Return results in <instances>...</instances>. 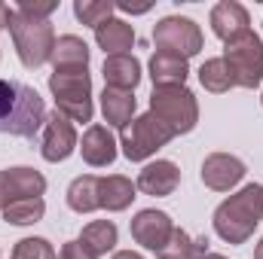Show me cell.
<instances>
[{
    "instance_id": "cell-4",
    "label": "cell",
    "mask_w": 263,
    "mask_h": 259,
    "mask_svg": "<svg viewBox=\"0 0 263 259\" xmlns=\"http://www.w3.org/2000/svg\"><path fill=\"white\" fill-rule=\"evenodd\" d=\"M9 34H12V43H15V52H18V61L25 67H43L52 58V49H55V31L49 21H37V18H25L12 9L9 15Z\"/></svg>"
},
{
    "instance_id": "cell-31",
    "label": "cell",
    "mask_w": 263,
    "mask_h": 259,
    "mask_svg": "<svg viewBox=\"0 0 263 259\" xmlns=\"http://www.w3.org/2000/svg\"><path fill=\"white\" fill-rule=\"evenodd\" d=\"M9 15H12V9H9L6 3H0V31L9 28Z\"/></svg>"
},
{
    "instance_id": "cell-1",
    "label": "cell",
    "mask_w": 263,
    "mask_h": 259,
    "mask_svg": "<svg viewBox=\"0 0 263 259\" xmlns=\"http://www.w3.org/2000/svg\"><path fill=\"white\" fill-rule=\"evenodd\" d=\"M46 122V104L37 89L18 79H0V134L34 137Z\"/></svg>"
},
{
    "instance_id": "cell-2",
    "label": "cell",
    "mask_w": 263,
    "mask_h": 259,
    "mask_svg": "<svg viewBox=\"0 0 263 259\" xmlns=\"http://www.w3.org/2000/svg\"><path fill=\"white\" fill-rule=\"evenodd\" d=\"M263 220V186L248 183L214 210V232L227 244H245Z\"/></svg>"
},
{
    "instance_id": "cell-32",
    "label": "cell",
    "mask_w": 263,
    "mask_h": 259,
    "mask_svg": "<svg viewBox=\"0 0 263 259\" xmlns=\"http://www.w3.org/2000/svg\"><path fill=\"white\" fill-rule=\"evenodd\" d=\"M114 259H144V256L135 253V250H120V253H114Z\"/></svg>"
},
{
    "instance_id": "cell-3",
    "label": "cell",
    "mask_w": 263,
    "mask_h": 259,
    "mask_svg": "<svg viewBox=\"0 0 263 259\" xmlns=\"http://www.w3.org/2000/svg\"><path fill=\"white\" fill-rule=\"evenodd\" d=\"M49 92L55 98V110L65 113L70 122H92V76L89 67L55 70L49 76Z\"/></svg>"
},
{
    "instance_id": "cell-22",
    "label": "cell",
    "mask_w": 263,
    "mask_h": 259,
    "mask_svg": "<svg viewBox=\"0 0 263 259\" xmlns=\"http://www.w3.org/2000/svg\"><path fill=\"white\" fill-rule=\"evenodd\" d=\"M98 183H101V177H95V174L77 177V180L67 186V207L77 210V213H92V210H98V207H101V201H98Z\"/></svg>"
},
{
    "instance_id": "cell-15",
    "label": "cell",
    "mask_w": 263,
    "mask_h": 259,
    "mask_svg": "<svg viewBox=\"0 0 263 259\" xmlns=\"http://www.w3.org/2000/svg\"><path fill=\"white\" fill-rule=\"evenodd\" d=\"M80 153H83V162H86V165H92V168H107V165H114V159H117V140H114V134L104 128V125H89L86 134H83Z\"/></svg>"
},
{
    "instance_id": "cell-17",
    "label": "cell",
    "mask_w": 263,
    "mask_h": 259,
    "mask_svg": "<svg viewBox=\"0 0 263 259\" xmlns=\"http://www.w3.org/2000/svg\"><path fill=\"white\" fill-rule=\"evenodd\" d=\"M187 58L175 55V52H159L150 58V79H153V89H175V85H184L187 82Z\"/></svg>"
},
{
    "instance_id": "cell-26",
    "label": "cell",
    "mask_w": 263,
    "mask_h": 259,
    "mask_svg": "<svg viewBox=\"0 0 263 259\" xmlns=\"http://www.w3.org/2000/svg\"><path fill=\"white\" fill-rule=\"evenodd\" d=\"M46 213V204L43 198H18L12 201L9 207H3V220L9 226H31V223H40Z\"/></svg>"
},
{
    "instance_id": "cell-29",
    "label": "cell",
    "mask_w": 263,
    "mask_h": 259,
    "mask_svg": "<svg viewBox=\"0 0 263 259\" xmlns=\"http://www.w3.org/2000/svg\"><path fill=\"white\" fill-rule=\"evenodd\" d=\"M59 9V3L55 0H22L18 3V15H25V18H37V21H49V15Z\"/></svg>"
},
{
    "instance_id": "cell-5",
    "label": "cell",
    "mask_w": 263,
    "mask_h": 259,
    "mask_svg": "<svg viewBox=\"0 0 263 259\" xmlns=\"http://www.w3.org/2000/svg\"><path fill=\"white\" fill-rule=\"evenodd\" d=\"M150 113L175 131V137L178 134H187V131L196 128V122H199L196 95L190 89H184V85L153 89V95H150Z\"/></svg>"
},
{
    "instance_id": "cell-8",
    "label": "cell",
    "mask_w": 263,
    "mask_h": 259,
    "mask_svg": "<svg viewBox=\"0 0 263 259\" xmlns=\"http://www.w3.org/2000/svg\"><path fill=\"white\" fill-rule=\"evenodd\" d=\"M153 43L159 52H175L181 58H193L202 52V31L193 18L184 15H165L153 28Z\"/></svg>"
},
{
    "instance_id": "cell-12",
    "label": "cell",
    "mask_w": 263,
    "mask_h": 259,
    "mask_svg": "<svg viewBox=\"0 0 263 259\" xmlns=\"http://www.w3.org/2000/svg\"><path fill=\"white\" fill-rule=\"evenodd\" d=\"M245 177V162L230 153H211L202 162V183L214 192H230Z\"/></svg>"
},
{
    "instance_id": "cell-11",
    "label": "cell",
    "mask_w": 263,
    "mask_h": 259,
    "mask_svg": "<svg viewBox=\"0 0 263 259\" xmlns=\"http://www.w3.org/2000/svg\"><path fill=\"white\" fill-rule=\"evenodd\" d=\"M43 192H46V177L34 168L0 171V210L18 198H40Z\"/></svg>"
},
{
    "instance_id": "cell-33",
    "label": "cell",
    "mask_w": 263,
    "mask_h": 259,
    "mask_svg": "<svg viewBox=\"0 0 263 259\" xmlns=\"http://www.w3.org/2000/svg\"><path fill=\"white\" fill-rule=\"evenodd\" d=\"M254 259H263V238H260V244L254 247Z\"/></svg>"
},
{
    "instance_id": "cell-20",
    "label": "cell",
    "mask_w": 263,
    "mask_h": 259,
    "mask_svg": "<svg viewBox=\"0 0 263 259\" xmlns=\"http://www.w3.org/2000/svg\"><path fill=\"white\" fill-rule=\"evenodd\" d=\"M135 198V183L123 174H110V177H101L98 183V201L104 210H126Z\"/></svg>"
},
{
    "instance_id": "cell-19",
    "label": "cell",
    "mask_w": 263,
    "mask_h": 259,
    "mask_svg": "<svg viewBox=\"0 0 263 259\" xmlns=\"http://www.w3.org/2000/svg\"><path fill=\"white\" fill-rule=\"evenodd\" d=\"M138 110V101L132 92H120V89H107L101 92V113H104V122L107 125H117V128H126L132 122Z\"/></svg>"
},
{
    "instance_id": "cell-14",
    "label": "cell",
    "mask_w": 263,
    "mask_h": 259,
    "mask_svg": "<svg viewBox=\"0 0 263 259\" xmlns=\"http://www.w3.org/2000/svg\"><path fill=\"white\" fill-rule=\"evenodd\" d=\"M248 25H251L248 9H245L242 3H236V0H220V3L211 9V31H214L223 43L233 40V37H239V34H245V31H251Z\"/></svg>"
},
{
    "instance_id": "cell-23",
    "label": "cell",
    "mask_w": 263,
    "mask_h": 259,
    "mask_svg": "<svg viewBox=\"0 0 263 259\" xmlns=\"http://www.w3.org/2000/svg\"><path fill=\"white\" fill-rule=\"evenodd\" d=\"M92 256H104V253H110L114 247H117V226L110 223V220H95V223H89L86 229H83V235L77 238Z\"/></svg>"
},
{
    "instance_id": "cell-7",
    "label": "cell",
    "mask_w": 263,
    "mask_h": 259,
    "mask_svg": "<svg viewBox=\"0 0 263 259\" xmlns=\"http://www.w3.org/2000/svg\"><path fill=\"white\" fill-rule=\"evenodd\" d=\"M220 58L230 64L236 85H242V89H257L263 82V43L254 31H245V34L227 40Z\"/></svg>"
},
{
    "instance_id": "cell-27",
    "label": "cell",
    "mask_w": 263,
    "mask_h": 259,
    "mask_svg": "<svg viewBox=\"0 0 263 259\" xmlns=\"http://www.w3.org/2000/svg\"><path fill=\"white\" fill-rule=\"evenodd\" d=\"M114 9H117V3H110V0H77L73 3V15L89 28H101L104 21H110Z\"/></svg>"
},
{
    "instance_id": "cell-10",
    "label": "cell",
    "mask_w": 263,
    "mask_h": 259,
    "mask_svg": "<svg viewBox=\"0 0 263 259\" xmlns=\"http://www.w3.org/2000/svg\"><path fill=\"white\" fill-rule=\"evenodd\" d=\"M172 232H175V223H172V217L165 210H153V207L150 210H138L135 220H132V238L144 250H153V253H159L168 244Z\"/></svg>"
},
{
    "instance_id": "cell-25",
    "label": "cell",
    "mask_w": 263,
    "mask_h": 259,
    "mask_svg": "<svg viewBox=\"0 0 263 259\" xmlns=\"http://www.w3.org/2000/svg\"><path fill=\"white\" fill-rule=\"evenodd\" d=\"M199 82H202L205 92H214V95H223V92H230L236 85L233 70H230V64L223 58H208L199 67Z\"/></svg>"
},
{
    "instance_id": "cell-30",
    "label": "cell",
    "mask_w": 263,
    "mask_h": 259,
    "mask_svg": "<svg viewBox=\"0 0 263 259\" xmlns=\"http://www.w3.org/2000/svg\"><path fill=\"white\" fill-rule=\"evenodd\" d=\"M59 259H95L80 241H67L65 247H62V253H59Z\"/></svg>"
},
{
    "instance_id": "cell-9",
    "label": "cell",
    "mask_w": 263,
    "mask_h": 259,
    "mask_svg": "<svg viewBox=\"0 0 263 259\" xmlns=\"http://www.w3.org/2000/svg\"><path fill=\"white\" fill-rule=\"evenodd\" d=\"M77 128L73 122L67 119L65 113L52 110L46 113V122H43V134H40V153L46 162H65L67 156L77 149Z\"/></svg>"
},
{
    "instance_id": "cell-35",
    "label": "cell",
    "mask_w": 263,
    "mask_h": 259,
    "mask_svg": "<svg viewBox=\"0 0 263 259\" xmlns=\"http://www.w3.org/2000/svg\"><path fill=\"white\" fill-rule=\"evenodd\" d=\"M260 101H263V98H260Z\"/></svg>"
},
{
    "instance_id": "cell-18",
    "label": "cell",
    "mask_w": 263,
    "mask_h": 259,
    "mask_svg": "<svg viewBox=\"0 0 263 259\" xmlns=\"http://www.w3.org/2000/svg\"><path fill=\"white\" fill-rule=\"evenodd\" d=\"M95 43L98 49H104V55H126L135 43V28L123 18H110L101 28H95Z\"/></svg>"
},
{
    "instance_id": "cell-13",
    "label": "cell",
    "mask_w": 263,
    "mask_h": 259,
    "mask_svg": "<svg viewBox=\"0 0 263 259\" xmlns=\"http://www.w3.org/2000/svg\"><path fill=\"white\" fill-rule=\"evenodd\" d=\"M178 183H181V171H178V165L175 162H168V159H156V162H150L141 174H138V189L144 195H153V198H165V195H172L178 189Z\"/></svg>"
},
{
    "instance_id": "cell-28",
    "label": "cell",
    "mask_w": 263,
    "mask_h": 259,
    "mask_svg": "<svg viewBox=\"0 0 263 259\" xmlns=\"http://www.w3.org/2000/svg\"><path fill=\"white\" fill-rule=\"evenodd\" d=\"M12 259H59L46 238H22L12 250Z\"/></svg>"
},
{
    "instance_id": "cell-34",
    "label": "cell",
    "mask_w": 263,
    "mask_h": 259,
    "mask_svg": "<svg viewBox=\"0 0 263 259\" xmlns=\"http://www.w3.org/2000/svg\"><path fill=\"white\" fill-rule=\"evenodd\" d=\"M202 259H227V256H220V253H205Z\"/></svg>"
},
{
    "instance_id": "cell-16",
    "label": "cell",
    "mask_w": 263,
    "mask_h": 259,
    "mask_svg": "<svg viewBox=\"0 0 263 259\" xmlns=\"http://www.w3.org/2000/svg\"><path fill=\"white\" fill-rule=\"evenodd\" d=\"M104 85L107 89H120V92H135V85L141 82V61L135 55H107L104 58Z\"/></svg>"
},
{
    "instance_id": "cell-21",
    "label": "cell",
    "mask_w": 263,
    "mask_h": 259,
    "mask_svg": "<svg viewBox=\"0 0 263 259\" xmlns=\"http://www.w3.org/2000/svg\"><path fill=\"white\" fill-rule=\"evenodd\" d=\"M52 67L55 70H77V67H89V46L73 37V34H65L55 40V49H52Z\"/></svg>"
},
{
    "instance_id": "cell-24",
    "label": "cell",
    "mask_w": 263,
    "mask_h": 259,
    "mask_svg": "<svg viewBox=\"0 0 263 259\" xmlns=\"http://www.w3.org/2000/svg\"><path fill=\"white\" fill-rule=\"evenodd\" d=\"M208 253V238H190L184 229L175 226L168 244L156 253L159 259H202Z\"/></svg>"
},
{
    "instance_id": "cell-6",
    "label": "cell",
    "mask_w": 263,
    "mask_h": 259,
    "mask_svg": "<svg viewBox=\"0 0 263 259\" xmlns=\"http://www.w3.org/2000/svg\"><path fill=\"white\" fill-rule=\"evenodd\" d=\"M172 140H175V131L165 122H159L153 113H144V116L132 119L126 128H120V146H123V156L129 162L150 159L156 149L168 146Z\"/></svg>"
}]
</instances>
